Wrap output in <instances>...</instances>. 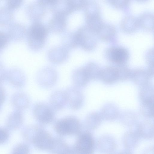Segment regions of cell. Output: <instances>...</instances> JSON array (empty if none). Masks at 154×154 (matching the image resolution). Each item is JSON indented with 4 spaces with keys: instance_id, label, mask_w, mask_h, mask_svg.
<instances>
[{
    "instance_id": "1",
    "label": "cell",
    "mask_w": 154,
    "mask_h": 154,
    "mask_svg": "<svg viewBox=\"0 0 154 154\" xmlns=\"http://www.w3.org/2000/svg\"><path fill=\"white\" fill-rule=\"evenodd\" d=\"M48 35V30L42 24L37 23L33 25L30 28L28 34L29 47L35 51L42 49L45 44Z\"/></svg>"
},
{
    "instance_id": "2",
    "label": "cell",
    "mask_w": 154,
    "mask_h": 154,
    "mask_svg": "<svg viewBox=\"0 0 154 154\" xmlns=\"http://www.w3.org/2000/svg\"><path fill=\"white\" fill-rule=\"evenodd\" d=\"M54 127L58 134L65 135L79 134L80 132L81 125L77 119L70 116L57 121Z\"/></svg>"
},
{
    "instance_id": "3",
    "label": "cell",
    "mask_w": 154,
    "mask_h": 154,
    "mask_svg": "<svg viewBox=\"0 0 154 154\" xmlns=\"http://www.w3.org/2000/svg\"><path fill=\"white\" fill-rule=\"evenodd\" d=\"M76 34L79 46L83 50L91 51L96 47L97 36L95 32L90 29L80 30Z\"/></svg>"
},
{
    "instance_id": "4",
    "label": "cell",
    "mask_w": 154,
    "mask_h": 154,
    "mask_svg": "<svg viewBox=\"0 0 154 154\" xmlns=\"http://www.w3.org/2000/svg\"><path fill=\"white\" fill-rule=\"evenodd\" d=\"M105 54L108 61L118 66L126 64L129 57L127 49L122 46L109 48L106 50Z\"/></svg>"
},
{
    "instance_id": "5",
    "label": "cell",
    "mask_w": 154,
    "mask_h": 154,
    "mask_svg": "<svg viewBox=\"0 0 154 154\" xmlns=\"http://www.w3.org/2000/svg\"><path fill=\"white\" fill-rule=\"evenodd\" d=\"M94 141L91 134L89 132H85L79 135L73 151L79 153L92 154L94 152Z\"/></svg>"
},
{
    "instance_id": "6",
    "label": "cell",
    "mask_w": 154,
    "mask_h": 154,
    "mask_svg": "<svg viewBox=\"0 0 154 154\" xmlns=\"http://www.w3.org/2000/svg\"><path fill=\"white\" fill-rule=\"evenodd\" d=\"M53 139L47 131L38 128L31 143L37 149L42 150H51L53 146Z\"/></svg>"
},
{
    "instance_id": "7",
    "label": "cell",
    "mask_w": 154,
    "mask_h": 154,
    "mask_svg": "<svg viewBox=\"0 0 154 154\" xmlns=\"http://www.w3.org/2000/svg\"><path fill=\"white\" fill-rule=\"evenodd\" d=\"M154 75V66L147 68H139L132 70L131 79L137 85L140 87L149 82Z\"/></svg>"
},
{
    "instance_id": "8",
    "label": "cell",
    "mask_w": 154,
    "mask_h": 154,
    "mask_svg": "<svg viewBox=\"0 0 154 154\" xmlns=\"http://www.w3.org/2000/svg\"><path fill=\"white\" fill-rule=\"evenodd\" d=\"M57 79L56 71L52 67H45L39 72L37 75V80L41 86L49 87L54 85Z\"/></svg>"
},
{
    "instance_id": "9",
    "label": "cell",
    "mask_w": 154,
    "mask_h": 154,
    "mask_svg": "<svg viewBox=\"0 0 154 154\" xmlns=\"http://www.w3.org/2000/svg\"><path fill=\"white\" fill-rule=\"evenodd\" d=\"M33 114L37 120L43 124L50 123L54 118V113L48 105L43 103H38L35 106Z\"/></svg>"
},
{
    "instance_id": "10",
    "label": "cell",
    "mask_w": 154,
    "mask_h": 154,
    "mask_svg": "<svg viewBox=\"0 0 154 154\" xmlns=\"http://www.w3.org/2000/svg\"><path fill=\"white\" fill-rule=\"evenodd\" d=\"M69 51L63 46H57L50 49L47 53V57L51 63L59 64L63 63L68 58Z\"/></svg>"
},
{
    "instance_id": "11",
    "label": "cell",
    "mask_w": 154,
    "mask_h": 154,
    "mask_svg": "<svg viewBox=\"0 0 154 154\" xmlns=\"http://www.w3.org/2000/svg\"><path fill=\"white\" fill-rule=\"evenodd\" d=\"M97 34L101 40L104 42H113L116 40V30L113 26L110 24L104 23Z\"/></svg>"
},
{
    "instance_id": "12",
    "label": "cell",
    "mask_w": 154,
    "mask_h": 154,
    "mask_svg": "<svg viewBox=\"0 0 154 154\" xmlns=\"http://www.w3.org/2000/svg\"><path fill=\"white\" fill-rule=\"evenodd\" d=\"M23 122V116L21 111L16 110L12 112L8 116L5 124L8 129L15 130L19 128Z\"/></svg>"
},
{
    "instance_id": "13",
    "label": "cell",
    "mask_w": 154,
    "mask_h": 154,
    "mask_svg": "<svg viewBox=\"0 0 154 154\" xmlns=\"http://www.w3.org/2000/svg\"><path fill=\"white\" fill-rule=\"evenodd\" d=\"M99 79L107 84H111L116 82L118 80L116 67L108 66L102 69Z\"/></svg>"
},
{
    "instance_id": "14",
    "label": "cell",
    "mask_w": 154,
    "mask_h": 154,
    "mask_svg": "<svg viewBox=\"0 0 154 154\" xmlns=\"http://www.w3.org/2000/svg\"><path fill=\"white\" fill-rule=\"evenodd\" d=\"M68 100H70V105L73 109L79 108L81 105L83 101V96L81 92L75 87H71L66 91Z\"/></svg>"
},
{
    "instance_id": "15",
    "label": "cell",
    "mask_w": 154,
    "mask_h": 154,
    "mask_svg": "<svg viewBox=\"0 0 154 154\" xmlns=\"http://www.w3.org/2000/svg\"><path fill=\"white\" fill-rule=\"evenodd\" d=\"M11 102L16 110L20 111L27 108L29 103L28 96L22 92H17L14 94L11 98Z\"/></svg>"
},
{
    "instance_id": "16",
    "label": "cell",
    "mask_w": 154,
    "mask_h": 154,
    "mask_svg": "<svg viewBox=\"0 0 154 154\" xmlns=\"http://www.w3.org/2000/svg\"><path fill=\"white\" fill-rule=\"evenodd\" d=\"M83 67L89 81L99 79L102 69L98 64L90 62Z\"/></svg>"
},
{
    "instance_id": "17",
    "label": "cell",
    "mask_w": 154,
    "mask_h": 154,
    "mask_svg": "<svg viewBox=\"0 0 154 154\" xmlns=\"http://www.w3.org/2000/svg\"><path fill=\"white\" fill-rule=\"evenodd\" d=\"M72 79L75 86L79 88L85 86L90 81L83 67L78 68L74 70L72 74Z\"/></svg>"
},
{
    "instance_id": "18",
    "label": "cell",
    "mask_w": 154,
    "mask_h": 154,
    "mask_svg": "<svg viewBox=\"0 0 154 154\" xmlns=\"http://www.w3.org/2000/svg\"><path fill=\"white\" fill-rule=\"evenodd\" d=\"M137 133L139 137L149 139L153 137V125L149 121L142 122L139 125Z\"/></svg>"
},
{
    "instance_id": "19",
    "label": "cell",
    "mask_w": 154,
    "mask_h": 154,
    "mask_svg": "<svg viewBox=\"0 0 154 154\" xmlns=\"http://www.w3.org/2000/svg\"><path fill=\"white\" fill-rule=\"evenodd\" d=\"M117 107L112 103H108L103 106L100 114L102 118L108 120L115 119L119 115Z\"/></svg>"
},
{
    "instance_id": "20",
    "label": "cell",
    "mask_w": 154,
    "mask_h": 154,
    "mask_svg": "<svg viewBox=\"0 0 154 154\" xmlns=\"http://www.w3.org/2000/svg\"><path fill=\"white\" fill-rule=\"evenodd\" d=\"M139 97L141 103L154 101L153 85L149 82L140 86Z\"/></svg>"
},
{
    "instance_id": "21",
    "label": "cell",
    "mask_w": 154,
    "mask_h": 154,
    "mask_svg": "<svg viewBox=\"0 0 154 154\" xmlns=\"http://www.w3.org/2000/svg\"><path fill=\"white\" fill-rule=\"evenodd\" d=\"M139 26L138 20L131 17L125 18L122 20L120 27L124 33L131 34L135 32Z\"/></svg>"
},
{
    "instance_id": "22",
    "label": "cell",
    "mask_w": 154,
    "mask_h": 154,
    "mask_svg": "<svg viewBox=\"0 0 154 154\" xmlns=\"http://www.w3.org/2000/svg\"><path fill=\"white\" fill-rule=\"evenodd\" d=\"M139 137L136 132L129 131L126 133L123 139V144L125 148L128 149L134 148L138 143Z\"/></svg>"
},
{
    "instance_id": "23",
    "label": "cell",
    "mask_w": 154,
    "mask_h": 154,
    "mask_svg": "<svg viewBox=\"0 0 154 154\" xmlns=\"http://www.w3.org/2000/svg\"><path fill=\"white\" fill-rule=\"evenodd\" d=\"M98 145L101 150L104 152H112L116 147L115 140L112 137L108 136L101 137L98 141Z\"/></svg>"
},
{
    "instance_id": "24",
    "label": "cell",
    "mask_w": 154,
    "mask_h": 154,
    "mask_svg": "<svg viewBox=\"0 0 154 154\" xmlns=\"http://www.w3.org/2000/svg\"><path fill=\"white\" fill-rule=\"evenodd\" d=\"M67 100L68 96L66 91H57L51 96V104L56 108H61Z\"/></svg>"
},
{
    "instance_id": "25",
    "label": "cell",
    "mask_w": 154,
    "mask_h": 154,
    "mask_svg": "<svg viewBox=\"0 0 154 154\" xmlns=\"http://www.w3.org/2000/svg\"><path fill=\"white\" fill-rule=\"evenodd\" d=\"M102 118L100 114L97 112H93L89 114L86 119L87 127L90 129L97 128L101 122Z\"/></svg>"
},
{
    "instance_id": "26",
    "label": "cell",
    "mask_w": 154,
    "mask_h": 154,
    "mask_svg": "<svg viewBox=\"0 0 154 154\" xmlns=\"http://www.w3.org/2000/svg\"><path fill=\"white\" fill-rule=\"evenodd\" d=\"M51 150L58 153H70V152L72 153L71 152H73V150L65 142L60 139H54Z\"/></svg>"
},
{
    "instance_id": "27",
    "label": "cell",
    "mask_w": 154,
    "mask_h": 154,
    "mask_svg": "<svg viewBox=\"0 0 154 154\" xmlns=\"http://www.w3.org/2000/svg\"><path fill=\"white\" fill-rule=\"evenodd\" d=\"M62 45L69 51L79 46L75 34L66 35L62 38Z\"/></svg>"
},
{
    "instance_id": "28",
    "label": "cell",
    "mask_w": 154,
    "mask_h": 154,
    "mask_svg": "<svg viewBox=\"0 0 154 154\" xmlns=\"http://www.w3.org/2000/svg\"><path fill=\"white\" fill-rule=\"evenodd\" d=\"M117 71L118 80L125 81L131 78L132 70L125 64L118 66Z\"/></svg>"
},
{
    "instance_id": "29",
    "label": "cell",
    "mask_w": 154,
    "mask_h": 154,
    "mask_svg": "<svg viewBox=\"0 0 154 154\" xmlns=\"http://www.w3.org/2000/svg\"><path fill=\"white\" fill-rule=\"evenodd\" d=\"M154 101L141 103L140 110L145 117L152 118L154 115Z\"/></svg>"
},
{
    "instance_id": "30",
    "label": "cell",
    "mask_w": 154,
    "mask_h": 154,
    "mask_svg": "<svg viewBox=\"0 0 154 154\" xmlns=\"http://www.w3.org/2000/svg\"><path fill=\"white\" fill-rule=\"evenodd\" d=\"M122 116V122L127 126H131L136 121L137 117L134 113L129 111L125 112Z\"/></svg>"
},
{
    "instance_id": "31",
    "label": "cell",
    "mask_w": 154,
    "mask_h": 154,
    "mask_svg": "<svg viewBox=\"0 0 154 154\" xmlns=\"http://www.w3.org/2000/svg\"><path fill=\"white\" fill-rule=\"evenodd\" d=\"M29 152V146L24 143H20L13 148L12 154H28Z\"/></svg>"
},
{
    "instance_id": "32",
    "label": "cell",
    "mask_w": 154,
    "mask_h": 154,
    "mask_svg": "<svg viewBox=\"0 0 154 154\" xmlns=\"http://www.w3.org/2000/svg\"><path fill=\"white\" fill-rule=\"evenodd\" d=\"M111 4L115 7L121 8L126 6L130 0H108Z\"/></svg>"
},
{
    "instance_id": "33",
    "label": "cell",
    "mask_w": 154,
    "mask_h": 154,
    "mask_svg": "<svg viewBox=\"0 0 154 154\" xmlns=\"http://www.w3.org/2000/svg\"><path fill=\"white\" fill-rule=\"evenodd\" d=\"M9 135L8 130L0 128V144H3L7 141Z\"/></svg>"
},
{
    "instance_id": "34",
    "label": "cell",
    "mask_w": 154,
    "mask_h": 154,
    "mask_svg": "<svg viewBox=\"0 0 154 154\" xmlns=\"http://www.w3.org/2000/svg\"><path fill=\"white\" fill-rule=\"evenodd\" d=\"M153 49H151L146 52L145 59L149 66H153Z\"/></svg>"
},
{
    "instance_id": "35",
    "label": "cell",
    "mask_w": 154,
    "mask_h": 154,
    "mask_svg": "<svg viewBox=\"0 0 154 154\" xmlns=\"http://www.w3.org/2000/svg\"><path fill=\"white\" fill-rule=\"evenodd\" d=\"M8 38L4 33L0 32V51L7 45Z\"/></svg>"
},
{
    "instance_id": "36",
    "label": "cell",
    "mask_w": 154,
    "mask_h": 154,
    "mask_svg": "<svg viewBox=\"0 0 154 154\" xmlns=\"http://www.w3.org/2000/svg\"><path fill=\"white\" fill-rule=\"evenodd\" d=\"M8 6L11 9H15L18 7L22 0H7Z\"/></svg>"
},
{
    "instance_id": "37",
    "label": "cell",
    "mask_w": 154,
    "mask_h": 154,
    "mask_svg": "<svg viewBox=\"0 0 154 154\" xmlns=\"http://www.w3.org/2000/svg\"><path fill=\"white\" fill-rule=\"evenodd\" d=\"M5 93L4 89L0 86V104L2 105L5 99Z\"/></svg>"
},
{
    "instance_id": "38",
    "label": "cell",
    "mask_w": 154,
    "mask_h": 154,
    "mask_svg": "<svg viewBox=\"0 0 154 154\" xmlns=\"http://www.w3.org/2000/svg\"><path fill=\"white\" fill-rule=\"evenodd\" d=\"M137 0L140 1V2H144V1H146L148 0Z\"/></svg>"
},
{
    "instance_id": "39",
    "label": "cell",
    "mask_w": 154,
    "mask_h": 154,
    "mask_svg": "<svg viewBox=\"0 0 154 154\" xmlns=\"http://www.w3.org/2000/svg\"><path fill=\"white\" fill-rule=\"evenodd\" d=\"M1 105H1L0 104V109H1Z\"/></svg>"
},
{
    "instance_id": "40",
    "label": "cell",
    "mask_w": 154,
    "mask_h": 154,
    "mask_svg": "<svg viewBox=\"0 0 154 154\" xmlns=\"http://www.w3.org/2000/svg\"><path fill=\"white\" fill-rule=\"evenodd\" d=\"M48 0V1H52V0Z\"/></svg>"
}]
</instances>
